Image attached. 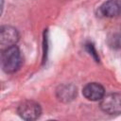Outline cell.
Wrapping results in <instances>:
<instances>
[{"label": "cell", "instance_id": "6da1fadb", "mask_svg": "<svg viewBox=\"0 0 121 121\" xmlns=\"http://www.w3.org/2000/svg\"><path fill=\"white\" fill-rule=\"evenodd\" d=\"M23 63V57L20 49L16 45H12L2 49L1 64L6 73L11 74L19 70Z\"/></svg>", "mask_w": 121, "mask_h": 121}, {"label": "cell", "instance_id": "7a4b0ae2", "mask_svg": "<svg viewBox=\"0 0 121 121\" xmlns=\"http://www.w3.org/2000/svg\"><path fill=\"white\" fill-rule=\"evenodd\" d=\"M18 114L23 118L24 120L32 121L36 120L40 117L42 113V109L39 103L33 100H26L23 101L17 109Z\"/></svg>", "mask_w": 121, "mask_h": 121}, {"label": "cell", "instance_id": "3957f363", "mask_svg": "<svg viewBox=\"0 0 121 121\" xmlns=\"http://www.w3.org/2000/svg\"><path fill=\"white\" fill-rule=\"evenodd\" d=\"M101 110L108 114L121 113V94L112 93L104 95L100 102Z\"/></svg>", "mask_w": 121, "mask_h": 121}, {"label": "cell", "instance_id": "277c9868", "mask_svg": "<svg viewBox=\"0 0 121 121\" xmlns=\"http://www.w3.org/2000/svg\"><path fill=\"white\" fill-rule=\"evenodd\" d=\"M19 40V33L16 28L9 26H4L0 29V44L2 49H5L7 47L15 45V43Z\"/></svg>", "mask_w": 121, "mask_h": 121}, {"label": "cell", "instance_id": "5b68a950", "mask_svg": "<svg viewBox=\"0 0 121 121\" xmlns=\"http://www.w3.org/2000/svg\"><path fill=\"white\" fill-rule=\"evenodd\" d=\"M82 94L86 99L91 101H97L101 100L105 95V89L99 83L90 82L83 87Z\"/></svg>", "mask_w": 121, "mask_h": 121}, {"label": "cell", "instance_id": "8992f818", "mask_svg": "<svg viewBox=\"0 0 121 121\" xmlns=\"http://www.w3.org/2000/svg\"><path fill=\"white\" fill-rule=\"evenodd\" d=\"M99 12L101 15L109 18L121 15V0H108L104 2L99 8Z\"/></svg>", "mask_w": 121, "mask_h": 121}, {"label": "cell", "instance_id": "52a82bcc", "mask_svg": "<svg viewBox=\"0 0 121 121\" xmlns=\"http://www.w3.org/2000/svg\"><path fill=\"white\" fill-rule=\"evenodd\" d=\"M77 95V88L72 84H65L59 87L57 90V96L60 100L68 102L73 100Z\"/></svg>", "mask_w": 121, "mask_h": 121}, {"label": "cell", "instance_id": "ba28073f", "mask_svg": "<svg viewBox=\"0 0 121 121\" xmlns=\"http://www.w3.org/2000/svg\"><path fill=\"white\" fill-rule=\"evenodd\" d=\"M85 46H86V49L88 50V52L95 58V60L96 61H98V60H99V58H98V55H97V53H96V50H95L94 44H93L92 43H87Z\"/></svg>", "mask_w": 121, "mask_h": 121}]
</instances>
